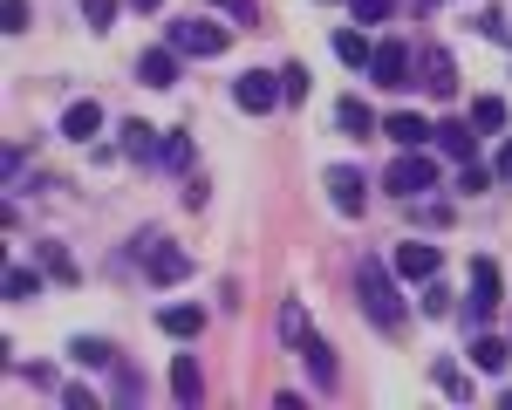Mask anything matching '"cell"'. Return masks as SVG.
<instances>
[{
    "label": "cell",
    "instance_id": "obj_16",
    "mask_svg": "<svg viewBox=\"0 0 512 410\" xmlns=\"http://www.w3.org/2000/svg\"><path fill=\"white\" fill-rule=\"evenodd\" d=\"M437 151H444V158H458V164H472L478 158L472 123H437Z\"/></svg>",
    "mask_w": 512,
    "mask_h": 410
},
{
    "label": "cell",
    "instance_id": "obj_5",
    "mask_svg": "<svg viewBox=\"0 0 512 410\" xmlns=\"http://www.w3.org/2000/svg\"><path fill=\"white\" fill-rule=\"evenodd\" d=\"M233 103L253 110V117H267L274 103H287V89H280V76H267V69H246V76L233 82Z\"/></svg>",
    "mask_w": 512,
    "mask_h": 410
},
{
    "label": "cell",
    "instance_id": "obj_33",
    "mask_svg": "<svg viewBox=\"0 0 512 410\" xmlns=\"http://www.w3.org/2000/svg\"><path fill=\"white\" fill-rule=\"evenodd\" d=\"M48 274H55V281H76V260H69V253H55V246H48Z\"/></svg>",
    "mask_w": 512,
    "mask_h": 410
},
{
    "label": "cell",
    "instance_id": "obj_14",
    "mask_svg": "<svg viewBox=\"0 0 512 410\" xmlns=\"http://www.w3.org/2000/svg\"><path fill=\"white\" fill-rule=\"evenodd\" d=\"M137 76L151 82V89H171V82H178V48H144Z\"/></svg>",
    "mask_w": 512,
    "mask_h": 410
},
{
    "label": "cell",
    "instance_id": "obj_36",
    "mask_svg": "<svg viewBox=\"0 0 512 410\" xmlns=\"http://www.w3.org/2000/svg\"><path fill=\"white\" fill-rule=\"evenodd\" d=\"M212 7H226L233 21H253V0H212Z\"/></svg>",
    "mask_w": 512,
    "mask_h": 410
},
{
    "label": "cell",
    "instance_id": "obj_7",
    "mask_svg": "<svg viewBox=\"0 0 512 410\" xmlns=\"http://www.w3.org/2000/svg\"><path fill=\"white\" fill-rule=\"evenodd\" d=\"M144 267H151V281H158V287H178L185 274H192V253H185V246H171V240H151Z\"/></svg>",
    "mask_w": 512,
    "mask_h": 410
},
{
    "label": "cell",
    "instance_id": "obj_29",
    "mask_svg": "<svg viewBox=\"0 0 512 410\" xmlns=\"http://www.w3.org/2000/svg\"><path fill=\"white\" fill-rule=\"evenodd\" d=\"M355 7V21H362V28H376V21H390V0H349Z\"/></svg>",
    "mask_w": 512,
    "mask_h": 410
},
{
    "label": "cell",
    "instance_id": "obj_15",
    "mask_svg": "<svg viewBox=\"0 0 512 410\" xmlns=\"http://www.w3.org/2000/svg\"><path fill=\"white\" fill-rule=\"evenodd\" d=\"M171 397H178V404H198V397H205V369H198V356H178V363H171Z\"/></svg>",
    "mask_w": 512,
    "mask_h": 410
},
{
    "label": "cell",
    "instance_id": "obj_28",
    "mask_svg": "<svg viewBox=\"0 0 512 410\" xmlns=\"http://www.w3.org/2000/svg\"><path fill=\"white\" fill-rule=\"evenodd\" d=\"M280 89H287V103H301V96H308V69L287 62V69H280Z\"/></svg>",
    "mask_w": 512,
    "mask_h": 410
},
{
    "label": "cell",
    "instance_id": "obj_22",
    "mask_svg": "<svg viewBox=\"0 0 512 410\" xmlns=\"http://www.w3.org/2000/svg\"><path fill=\"white\" fill-rule=\"evenodd\" d=\"M69 356H76L82 369H110V363H117V356H110V342H96V335H76V342H69Z\"/></svg>",
    "mask_w": 512,
    "mask_h": 410
},
{
    "label": "cell",
    "instance_id": "obj_2",
    "mask_svg": "<svg viewBox=\"0 0 512 410\" xmlns=\"http://www.w3.org/2000/svg\"><path fill=\"white\" fill-rule=\"evenodd\" d=\"M383 185H390L396 199H424V192H437V158L431 151H396V164L383 171Z\"/></svg>",
    "mask_w": 512,
    "mask_h": 410
},
{
    "label": "cell",
    "instance_id": "obj_21",
    "mask_svg": "<svg viewBox=\"0 0 512 410\" xmlns=\"http://www.w3.org/2000/svg\"><path fill=\"white\" fill-rule=\"evenodd\" d=\"M335 55H342L349 69H369V55H376V48H369V35H362V28H342V35H335Z\"/></svg>",
    "mask_w": 512,
    "mask_h": 410
},
{
    "label": "cell",
    "instance_id": "obj_13",
    "mask_svg": "<svg viewBox=\"0 0 512 410\" xmlns=\"http://www.w3.org/2000/svg\"><path fill=\"white\" fill-rule=\"evenodd\" d=\"M301 363H308V376H315V390H335V383H342V369H335V349H328L321 335H308V342H301Z\"/></svg>",
    "mask_w": 512,
    "mask_h": 410
},
{
    "label": "cell",
    "instance_id": "obj_12",
    "mask_svg": "<svg viewBox=\"0 0 512 410\" xmlns=\"http://www.w3.org/2000/svg\"><path fill=\"white\" fill-rule=\"evenodd\" d=\"M62 137L96 144V137H103V103H69V110H62Z\"/></svg>",
    "mask_w": 512,
    "mask_h": 410
},
{
    "label": "cell",
    "instance_id": "obj_32",
    "mask_svg": "<svg viewBox=\"0 0 512 410\" xmlns=\"http://www.w3.org/2000/svg\"><path fill=\"white\" fill-rule=\"evenodd\" d=\"M444 308H451V294H444L437 281H424V315H444Z\"/></svg>",
    "mask_w": 512,
    "mask_h": 410
},
{
    "label": "cell",
    "instance_id": "obj_37",
    "mask_svg": "<svg viewBox=\"0 0 512 410\" xmlns=\"http://www.w3.org/2000/svg\"><path fill=\"white\" fill-rule=\"evenodd\" d=\"M492 171H499V178H512V137L499 144V158H492Z\"/></svg>",
    "mask_w": 512,
    "mask_h": 410
},
{
    "label": "cell",
    "instance_id": "obj_11",
    "mask_svg": "<svg viewBox=\"0 0 512 410\" xmlns=\"http://www.w3.org/2000/svg\"><path fill=\"white\" fill-rule=\"evenodd\" d=\"M383 137L396 151H424V137H437V123H424L417 110H396V117H383Z\"/></svg>",
    "mask_w": 512,
    "mask_h": 410
},
{
    "label": "cell",
    "instance_id": "obj_31",
    "mask_svg": "<svg viewBox=\"0 0 512 410\" xmlns=\"http://www.w3.org/2000/svg\"><path fill=\"white\" fill-rule=\"evenodd\" d=\"M192 158V144H185V130H171V137H164V164H185Z\"/></svg>",
    "mask_w": 512,
    "mask_h": 410
},
{
    "label": "cell",
    "instance_id": "obj_1",
    "mask_svg": "<svg viewBox=\"0 0 512 410\" xmlns=\"http://www.w3.org/2000/svg\"><path fill=\"white\" fill-rule=\"evenodd\" d=\"M355 294H362V315L383 328V335H403V301H396V281H390V267H383V260H362Z\"/></svg>",
    "mask_w": 512,
    "mask_h": 410
},
{
    "label": "cell",
    "instance_id": "obj_38",
    "mask_svg": "<svg viewBox=\"0 0 512 410\" xmlns=\"http://www.w3.org/2000/svg\"><path fill=\"white\" fill-rule=\"evenodd\" d=\"M158 7H164V0H137V14H158Z\"/></svg>",
    "mask_w": 512,
    "mask_h": 410
},
{
    "label": "cell",
    "instance_id": "obj_17",
    "mask_svg": "<svg viewBox=\"0 0 512 410\" xmlns=\"http://www.w3.org/2000/svg\"><path fill=\"white\" fill-rule=\"evenodd\" d=\"M158 328L185 342V335H198V328H205V308H198V301H171V308L158 315Z\"/></svg>",
    "mask_w": 512,
    "mask_h": 410
},
{
    "label": "cell",
    "instance_id": "obj_35",
    "mask_svg": "<svg viewBox=\"0 0 512 410\" xmlns=\"http://www.w3.org/2000/svg\"><path fill=\"white\" fill-rule=\"evenodd\" d=\"M62 404H69V410H96V397H89L82 383H69V390H62Z\"/></svg>",
    "mask_w": 512,
    "mask_h": 410
},
{
    "label": "cell",
    "instance_id": "obj_18",
    "mask_svg": "<svg viewBox=\"0 0 512 410\" xmlns=\"http://www.w3.org/2000/svg\"><path fill=\"white\" fill-rule=\"evenodd\" d=\"M123 158H137V164H151V158H164L158 130H151V123H123Z\"/></svg>",
    "mask_w": 512,
    "mask_h": 410
},
{
    "label": "cell",
    "instance_id": "obj_19",
    "mask_svg": "<svg viewBox=\"0 0 512 410\" xmlns=\"http://www.w3.org/2000/svg\"><path fill=\"white\" fill-rule=\"evenodd\" d=\"M335 123H342L349 137H369V130H376V117H369V103H362V96H342V103H335Z\"/></svg>",
    "mask_w": 512,
    "mask_h": 410
},
{
    "label": "cell",
    "instance_id": "obj_10",
    "mask_svg": "<svg viewBox=\"0 0 512 410\" xmlns=\"http://www.w3.org/2000/svg\"><path fill=\"white\" fill-rule=\"evenodd\" d=\"M437 260H444V253H437L431 240H403L396 246V274H403V281H437Z\"/></svg>",
    "mask_w": 512,
    "mask_h": 410
},
{
    "label": "cell",
    "instance_id": "obj_24",
    "mask_svg": "<svg viewBox=\"0 0 512 410\" xmlns=\"http://www.w3.org/2000/svg\"><path fill=\"white\" fill-rule=\"evenodd\" d=\"M280 335H287L294 349L308 342V308H301V301H287V308H280Z\"/></svg>",
    "mask_w": 512,
    "mask_h": 410
},
{
    "label": "cell",
    "instance_id": "obj_27",
    "mask_svg": "<svg viewBox=\"0 0 512 410\" xmlns=\"http://www.w3.org/2000/svg\"><path fill=\"white\" fill-rule=\"evenodd\" d=\"M76 7H82L89 28H110V21H117V0H76Z\"/></svg>",
    "mask_w": 512,
    "mask_h": 410
},
{
    "label": "cell",
    "instance_id": "obj_4",
    "mask_svg": "<svg viewBox=\"0 0 512 410\" xmlns=\"http://www.w3.org/2000/svg\"><path fill=\"white\" fill-rule=\"evenodd\" d=\"M369 76L383 82V89H410V76H417V55H410L403 41H376V55H369Z\"/></svg>",
    "mask_w": 512,
    "mask_h": 410
},
{
    "label": "cell",
    "instance_id": "obj_3",
    "mask_svg": "<svg viewBox=\"0 0 512 410\" xmlns=\"http://www.w3.org/2000/svg\"><path fill=\"white\" fill-rule=\"evenodd\" d=\"M226 41H233V28H219V21H205V14H192V21L171 28V48H178V55H205V62L226 55Z\"/></svg>",
    "mask_w": 512,
    "mask_h": 410
},
{
    "label": "cell",
    "instance_id": "obj_6",
    "mask_svg": "<svg viewBox=\"0 0 512 410\" xmlns=\"http://www.w3.org/2000/svg\"><path fill=\"white\" fill-rule=\"evenodd\" d=\"M417 82H424V89H431L437 103H451V96H458V62H451V48H424V55H417Z\"/></svg>",
    "mask_w": 512,
    "mask_h": 410
},
{
    "label": "cell",
    "instance_id": "obj_26",
    "mask_svg": "<svg viewBox=\"0 0 512 410\" xmlns=\"http://www.w3.org/2000/svg\"><path fill=\"white\" fill-rule=\"evenodd\" d=\"M458 185H465V192H492V185H499V171H492V164H465V178H458Z\"/></svg>",
    "mask_w": 512,
    "mask_h": 410
},
{
    "label": "cell",
    "instance_id": "obj_20",
    "mask_svg": "<svg viewBox=\"0 0 512 410\" xmlns=\"http://www.w3.org/2000/svg\"><path fill=\"white\" fill-rule=\"evenodd\" d=\"M472 363L485 369V376H499V369L512 363V349H506V342H499V335H478V342H472Z\"/></svg>",
    "mask_w": 512,
    "mask_h": 410
},
{
    "label": "cell",
    "instance_id": "obj_8",
    "mask_svg": "<svg viewBox=\"0 0 512 410\" xmlns=\"http://www.w3.org/2000/svg\"><path fill=\"white\" fill-rule=\"evenodd\" d=\"M328 199H335V212H342V219H355V212L369 205V185H362V171L335 164V171H328Z\"/></svg>",
    "mask_w": 512,
    "mask_h": 410
},
{
    "label": "cell",
    "instance_id": "obj_23",
    "mask_svg": "<svg viewBox=\"0 0 512 410\" xmlns=\"http://www.w3.org/2000/svg\"><path fill=\"white\" fill-rule=\"evenodd\" d=\"M472 130H506V103H499V96H478L472 103Z\"/></svg>",
    "mask_w": 512,
    "mask_h": 410
},
{
    "label": "cell",
    "instance_id": "obj_9",
    "mask_svg": "<svg viewBox=\"0 0 512 410\" xmlns=\"http://www.w3.org/2000/svg\"><path fill=\"white\" fill-rule=\"evenodd\" d=\"M492 308H499V267L492 260H472V308H465V322L478 328Z\"/></svg>",
    "mask_w": 512,
    "mask_h": 410
},
{
    "label": "cell",
    "instance_id": "obj_25",
    "mask_svg": "<svg viewBox=\"0 0 512 410\" xmlns=\"http://www.w3.org/2000/svg\"><path fill=\"white\" fill-rule=\"evenodd\" d=\"M35 294H41V274H28V267L7 274V301H35Z\"/></svg>",
    "mask_w": 512,
    "mask_h": 410
},
{
    "label": "cell",
    "instance_id": "obj_30",
    "mask_svg": "<svg viewBox=\"0 0 512 410\" xmlns=\"http://www.w3.org/2000/svg\"><path fill=\"white\" fill-rule=\"evenodd\" d=\"M437 383H444L451 397H472V383H465V376H458V369H451V363H437Z\"/></svg>",
    "mask_w": 512,
    "mask_h": 410
},
{
    "label": "cell",
    "instance_id": "obj_34",
    "mask_svg": "<svg viewBox=\"0 0 512 410\" xmlns=\"http://www.w3.org/2000/svg\"><path fill=\"white\" fill-rule=\"evenodd\" d=\"M28 28V0H7V35H21Z\"/></svg>",
    "mask_w": 512,
    "mask_h": 410
}]
</instances>
